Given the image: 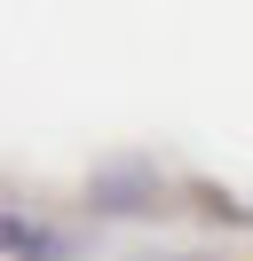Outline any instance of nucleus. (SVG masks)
Listing matches in <instances>:
<instances>
[{
    "instance_id": "1",
    "label": "nucleus",
    "mask_w": 253,
    "mask_h": 261,
    "mask_svg": "<svg viewBox=\"0 0 253 261\" xmlns=\"http://www.w3.org/2000/svg\"><path fill=\"white\" fill-rule=\"evenodd\" d=\"M87 206L119 214V222H142V214H166V182H158V166H142V159H111V166L87 174Z\"/></svg>"
},
{
    "instance_id": "3",
    "label": "nucleus",
    "mask_w": 253,
    "mask_h": 261,
    "mask_svg": "<svg viewBox=\"0 0 253 261\" xmlns=\"http://www.w3.org/2000/svg\"><path fill=\"white\" fill-rule=\"evenodd\" d=\"M190 198H198L214 222H230V229H245V222H253V206H237V198H230V190H214V182H190Z\"/></svg>"
},
{
    "instance_id": "2",
    "label": "nucleus",
    "mask_w": 253,
    "mask_h": 261,
    "mask_svg": "<svg viewBox=\"0 0 253 261\" xmlns=\"http://www.w3.org/2000/svg\"><path fill=\"white\" fill-rule=\"evenodd\" d=\"M0 253L8 261H71V238H56L47 222H24V206L0 214Z\"/></svg>"
}]
</instances>
